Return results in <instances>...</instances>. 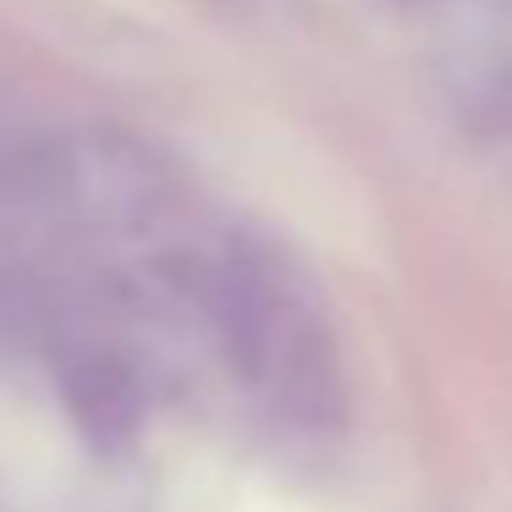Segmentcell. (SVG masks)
<instances>
[{"label": "cell", "mask_w": 512, "mask_h": 512, "mask_svg": "<svg viewBox=\"0 0 512 512\" xmlns=\"http://www.w3.org/2000/svg\"><path fill=\"white\" fill-rule=\"evenodd\" d=\"M67 402H72L78 430L89 435L100 452H122V446L138 435V419H144L127 369L105 364V358H89V364L72 369L67 375Z\"/></svg>", "instance_id": "obj_1"}]
</instances>
